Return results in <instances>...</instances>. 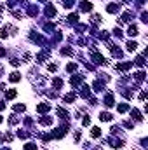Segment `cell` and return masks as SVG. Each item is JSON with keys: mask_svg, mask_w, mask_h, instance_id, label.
<instances>
[{"mask_svg": "<svg viewBox=\"0 0 148 150\" xmlns=\"http://www.w3.org/2000/svg\"><path fill=\"white\" fill-rule=\"evenodd\" d=\"M89 134H91V138H99L101 136V129L99 127H91Z\"/></svg>", "mask_w": 148, "mask_h": 150, "instance_id": "cell-1", "label": "cell"}, {"mask_svg": "<svg viewBox=\"0 0 148 150\" xmlns=\"http://www.w3.org/2000/svg\"><path fill=\"white\" fill-rule=\"evenodd\" d=\"M111 119H113V117H111L108 112H101L99 113V120H101V122H110Z\"/></svg>", "mask_w": 148, "mask_h": 150, "instance_id": "cell-2", "label": "cell"}, {"mask_svg": "<svg viewBox=\"0 0 148 150\" xmlns=\"http://www.w3.org/2000/svg\"><path fill=\"white\" fill-rule=\"evenodd\" d=\"M127 35H131V37H138V35H140V30H138V26H136V25H134V26H131Z\"/></svg>", "mask_w": 148, "mask_h": 150, "instance_id": "cell-3", "label": "cell"}, {"mask_svg": "<svg viewBox=\"0 0 148 150\" xmlns=\"http://www.w3.org/2000/svg\"><path fill=\"white\" fill-rule=\"evenodd\" d=\"M138 49V42H127V51L129 52H134Z\"/></svg>", "mask_w": 148, "mask_h": 150, "instance_id": "cell-4", "label": "cell"}, {"mask_svg": "<svg viewBox=\"0 0 148 150\" xmlns=\"http://www.w3.org/2000/svg\"><path fill=\"white\" fill-rule=\"evenodd\" d=\"M9 80H11V82H19V80H21V77H19V74H18V72H12V74H11V77H9Z\"/></svg>", "mask_w": 148, "mask_h": 150, "instance_id": "cell-5", "label": "cell"}]
</instances>
